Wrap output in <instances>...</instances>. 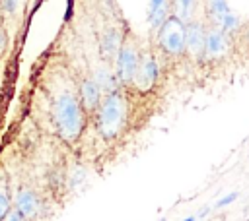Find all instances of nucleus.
I'll list each match as a JSON object with an SVG mask.
<instances>
[{"instance_id": "f257e3e1", "label": "nucleus", "mask_w": 249, "mask_h": 221, "mask_svg": "<svg viewBox=\"0 0 249 221\" xmlns=\"http://www.w3.org/2000/svg\"><path fill=\"white\" fill-rule=\"evenodd\" d=\"M53 122L56 128V134L66 143H74L86 126V112L80 105L78 93L72 89H60L53 97Z\"/></svg>"}, {"instance_id": "f03ea898", "label": "nucleus", "mask_w": 249, "mask_h": 221, "mask_svg": "<svg viewBox=\"0 0 249 221\" xmlns=\"http://www.w3.org/2000/svg\"><path fill=\"white\" fill-rule=\"evenodd\" d=\"M91 116L95 122V130L103 140L119 138L128 120V101L123 93V87L105 93Z\"/></svg>"}, {"instance_id": "7ed1b4c3", "label": "nucleus", "mask_w": 249, "mask_h": 221, "mask_svg": "<svg viewBox=\"0 0 249 221\" xmlns=\"http://www.w3.org/2000/svg\"><path fill=\"white\" fill-rule=\"evenodd\" d=\"M140 45L132 35H124L123 43L117 50V56L113 60V72L117 76V81L121 87H130L138 60H140Z\"/></svg>"}, {"instance_id": "20e7f679", "label": "nucleus", "mask_w": 249, "mask_h": 221, "mask_svg": "<svg viewBox=\"0 0 249 221\" xmlns=\"http://www.w3.org/2000/svg\"><path fill=\"white\" fill-rule=\"evenodd\" d=\"M158 48L169 58L185 56V23L169 16L154 33Z\"/></svg>"}, {"instance_id": "39448f33", "label": "nucleus", "mask_w": 249, "mask_h": 221, "mask_svg": "<svg viewBox=\"0 0 249 221\" xmlns=\"http://www.w3.org/2000/svg\"><path fill=\"white\" fill-rule=\"evenodd\" d=\"M158 79H160V60L154 50L146 48L140 52V60H138L130 87H134L140 93H146L156 87Z\"/></svg>"}, {"instance_id": "423d86ee", "label": "nucleus", "mask_w": 249, "mask_h": 221, "mask_svg": "<svg viewBox=\"0 0 249 221\" xmlns=\"http://www.w3.org/2000/svg\"><path fill=\"white\" fill-rule=\"evenodd\" d=\"M228 48H230V35H226L218 25H208L206 27V39H204L202 60L218 62L226 56Z\"/></svg>"}, {"instance_id": "0eeeda50", "label": "nucleus", "mask_w": 249, "mask_h": 221, "mask_svg": "<svg viewBox=\"0 0 249 221\" xmlns=\"http://www.w3.org/2000/svg\"><path fill=\"white\" fill-rule=\"evenodd\" d=\"M204 39H206V25L200 19H193L185 23V54L191 60H202L204 52Z\"/></svg>"}, {"instance_id": "6e6552de", "label": "nucleus", "mask_w": 249, "mask_h": 221, "mask_svg": "<svg viewBox=\"0 0 249 221\" xmlns=\"http://www.w3.org/2000/svg\"><path fill=\"white\" fill-rule=\"evenodd\" d=\"M14 207L27 219V221H33L41 215V209H43V200L39 198V194L27 186H21L18 188L16 196H14Z\"/></svg>"}, {"instance_id": "1a4fd4ad", "label": "nucleus", "mask_w": 249, "mask_h": 221, "mask_svg": "<svg viewBox=\"0 0 249 221\" xmlns=\"http://www.w3.org/2000/svg\"><path fill=\"white\" fill-rule=\"evenodd\" d=\"M76 93H78V99H80V105H82L86 116H91V114L95 112V109H97L101 97H103V93H101L99 85L95 83V79H93L91 76L82 78Z\"/></svg>"}, {"instance_id": "9d476101", "label": "nucleus", "mask_w": 249, "mask_h": 221, "mask_svg": "<svg viewBox=\"0 0 249 221\" xmlns=\"http://www.w3.org/2000/svg\"><path fill=\"white\" fill-rule=\"evenodd\" d=\"M171 16V0H148V23L152 33Z\"/></svg>"}, {"instance_id": "9b49d317", "label": "nucleus", "mask_w": 249, "mask_h": 221, "mask_svg": "<svg viewBox=\"0 0 249 221\" xmlns=\"http://www.w3.org/2000/svg\"><path fill=\"white\" fill-rule=\"evenodd\" d=\"M121 43H123V33H121L117 27L105 29V33H103V37H101V54H103V60H105L107 64H113Z\"/></svg>"}, {"instance_id": "f8f14e48", "label": "nucleus", "mask_w": 249, "mask_h": 221, "mask_svg": "<svg viewBox=\"0 0 249 221\" xmlns=\"http://www.w3.org/2000/svg\"><path fill=\"white\" fill-rule=\"evenodd\" d=\"M91 78L95 79V83L99 85V89H101V93H103V95H105V93H111V91L121 89V85H119V81H117V76H115L113 68H109V66H107V62H105L103 66H99V68L93 72V76H91Z\"/></svg>"}, {"instance_id": "ddd939ff", "label": "nucleus", "mask_w": 249, "mask_h": 221, "mask_svg": "<svg viewBox=\"0 0 249 221\" xmlns=\"http://www.w3.org/2000/svg\"><path fill=\"white\" fill-rule=\"evenodd\" d=\"M196 4L198 0H171V16L181 23H189L196 16Z\"/></svg>"}, {"instance_id": "4468645a", "label": "nucleus", "mask_w": 249, "mask_h": 221, "mask_svg": "<svg viewBox=\"0 0 249 221\" xmlns=\"http://www.w3.org/2000/svg\"><path fill=\"white\" fill-rule=\"evenodd\" d=\"M230 4L228 0H206V16L212 21V25H220L222 17L230 12Z\"/></svg>"}, {"instance_id": "2eb2a0df", "label": "nucleus", "mask_w": 249, "mask_h": 221, "mask_svg": "<svg viewBox=\"0 0 249 221\" xmlns=\"http://www.w3.org/2000/svg\"><path fill=\"white\" fill-rule=\"evenodd\" d=\"M226 35H235L239 29H241V19H239V16L235 14V12H228L224 17H222V21H220V25H218Z\"/></svg>"}, {"instance_id": "dca6fc26", "label": "nucleus", "mask_w": 249, "mask_h": 221, "mask_svg": "<svg viewBox=\"0 0 249 221\" xmlns=\"http://www.w3.org/2000/svg\"><path fill=\"white\" fill-rule=\"evenodd\" d=\"M84 180H86V169H84L82 165L74 167V169L70 171V174H68V186H70V188H78Z\"/></svg>"}, {"instance_id": "f3484780", "label": "nucleus", "mask_w": 249, "mask_h": 221, "mask_svg": "<svg viewBox=\"0 0 249 221\" xmlns=\"http://www.w3.org/2000/svg\"><path fill=\"white\" fill-rule=\"evenodd\" d=\"M18 6H19V0H0V10L4 14H10V16L16 14Z\"/></svg>"}, {"instance_id": "a211bd4d", "label": "nucleus", "mask_w": 249, "mask_h": 221, "mask_svg": "<svg viewBox=\"0 0 249 221\" xmlns=\"http://www.w3.org/2000/svg\"><path fill=\"white\" fill-rule=\"evenodd\" d=\"M10 207H12V204H10V196H8L6 190L0 188V219L6 215V211H8Z\"/></svg>"}, {"instance_id": "6ab92c4d", "label": "nucleus", "mask_w": 249, "mask_h": 221, "mask_svg": "<svg viewBox=\"0 0 249 221\" xmlns=\"http://www.w3.org/2000/svg\"><path fill=\"white\" fill-rule=\"evenodd\" d=\"M0 221H27V219H25V217H23V215H21V213H19V211L14 207V205H12V207L6 211V215H4Z\"/></svg>"}, {"instance_id": "aec40b11", "label": "nucleus", "mask_w": 249, "mask_h": 221, "mask_svg": "<svg viewBox=\"0 0 249 221\" xmlns=\"http://www.w3.org/2000/svg\"><path fill=\"white\" fill-rule=\"evenodd\" d=\"M233 200H237V192H230L228 196H224L222 200H218V202H216V207H226V205H230Z\"/></svg>"}, {"instance_id": "412c9836", "label": "nucleus", "mask_w": 249, "mask_h": 221, "mask_svg": "<svg viewBox=\"0 0 249 221\" xmlns=\"http://www.w3.org/2000/svg\"><path fill=\"white\" fill-rule=\"evenodd\" d=\"M6 45H8V33L4 27H0V54L6 50Z\"/></svg>"}, {"instance_id": "4be33fe9", "label": "nucleus", "mask_w": 249, "mask_h": 221, "mask_svg": "<svg viewBox=\"0 0 249 221\" xmlns=\"http://www.w3.org/2000/svg\"><path fill=\"white\" fill-rule=\"evenodd\" d=\"M183 221H196V217H195V215H191V217H187V219H183Z\"/></svg>"}]
</instances>
